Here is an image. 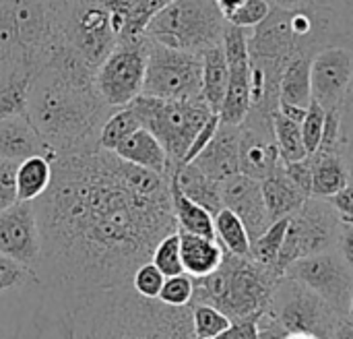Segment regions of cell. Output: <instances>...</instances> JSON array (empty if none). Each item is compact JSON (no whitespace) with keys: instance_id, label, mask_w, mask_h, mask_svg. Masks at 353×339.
Segmentation results:
<instances>
[{"instance_id":"obj_18","label":"cell","mask_w":353,"mask_h":339,"mask_svg":"<svg viewBox=\"0 0 353 339\" xmlns=\"http://www.w3.org/2000/svg\"><path fill=\"white\" fill-rule=\"evenodd\" d=\"M248 54L250 58H271L288 64L298 54L312 56L292 27V8L273 6L269 17L248 29Z\"/></svg>"},{"instance_id":"obj_44","label":"cell","mask_w":353,"mask_h":339,"mask_svg":"<svg viewBox=\"0 0 353 339\" xmlns=\"http://www.w3.org/2000/svg\"><path fill=\"white\" fill-rule=\"evenodd\" d=\"M108 14H110V25L118 41L128 39L130 35V25H132V12H134V0H103Z\"/></svg>"},{"instance_id":"obj_11","label":"cell","mask_w":353,"mask_h":339,"mask_svg":"<svg viewBox=\"0 0 353 339\" xmlns=\"http://www.w3.org/2000/svg\"><path fill=\"white\" fill-rule=\"evenodd\" d=\"M203 58L149 39L143 95L161 99L203 97Z\"/></svg>"},{"instance_id":"obj_32","label":"cell","mask_w":353,"mask_h":339,"mask_svg":"<svg viewBox=\"0 0 353 339\" xmlns=\"http://www.w3.org/2000/svg\"><path fill=\"white\" fill-rule=\"evenodd\" d=\"M213 220H215V238L223 246V251L236 257H250L252 240L242 220L228 207H223Z\"/></svg>"},{"instance_id":"obj_33","label":"cell","mask_w":353,"mask_h":339,"mask_svg":"<svg viewBox=\"0 0 353 339\" xmlns=\"http://www.w3.org/2000/svg\"><path fill=\"white\" fill-rule=\"evenodd\" d=\"M141 128V120L137 118L134 110L130 106L116 108L103 122L99 137H97V147L105 151H114L126 137H130L134 130Z\"/></svg>"},{"instance_id":"obj_30","label":"cell","mask_w":353,"mask_h":339,"mask_svg":"<svg viewBox=\"0 0 353 339\" xmlns=\"http://www.w3.org/2000/svg\"><path fill=\"white\" fill-rule=\"evenodd\" d=\"M310 64H312V56L308 54H298L288 62L279 83V104H294L302 108L310 106L312 101Z\"/></svg>"},{"instance_id":"obj_52","label":"cell","mask_w":353,"mask_h":339,"mask_svg":"<svg viewBox=\"0 0 353 339\" xmlns=\"http://www.w3.org/2000/svg\"><path fill=\"white\" fill-rule=\"evenodd\" d=\"M217 339H256V319L232 321L230 329H225Z\"/></svg>"},{"instance_id":"obj_34","label":"cell","mask_w":353,"mask_h":339,"mask_svg":"<svg viewBox=\"0 0 353 339\" xmlns=\"http://www.w3.org/2000/svg\"><path fill=\"white\" fill-rule=\"evenodd\" d=\"M273 133H275V143L281 162H298L308 155L302 139V124L288 118L279 110L273 116Z\"/></svg>"},{"instance_id":"obj_60","label":"cell","mask_w":353,"mask_h":339,"mask_svg":"<svg viewBox=\"0 0 353 339\" xmlns=\"http://www.w3.org/2000/svg\"><path fill=\"white\" fill-rule=\"evenodd\" d=\"M68 2H85V0H68Z\"/></svg>"},{"instance_id":"obj_55","label":"cell","mask_w":353,"mask_h":339,"mask_svg":"<svg viewBox=\"0 0 353 339\" xmlns=\"http://www.w3.org/2000/svg\"><path fill=\"white\" fill-rule=\"evenodd\" d=\"M281 114H285L288 118H292V120H296V122H300L302 124V120L306 118V112H308V108H302V106H294V104H279V108H277Z\"/></svg>"},{"instance_id":"obj_17","label":"cell","mask_w":353,"mask_h":339,"mask_svg":"<svg viewBox=\"0 0 353 339\" xmlns=\"http://www.w3.org/2000/svg\"><path fill=\"white\" fill-rule=\"evenodd\" d=\"M0 253L33 271L37 269L41 234L33 201H17L0 211Z\"/></svg>"},{"instance_id":"obj_40","label":"cell","mask_w":353,"mask_h":339,"mask_svg":"<svg viewBox=\"0 0 353 339\" xmlns=\"http://www.w3.org/2000/svg\"><path fill=\"white\" fill-rule=\"evenodd\" d=\"M192 292H194L192 278L188 273H180V275L165 278L157 298L168 307H188L192 302Z\"/></svg>"},{"instance_id":"obj_19","label":"cell","mask_w":353,"mask_h":339,"mask_svg":"<svg viewBox=\"0 0 353 339\" xmlns=\"http://www.w3.org/2000/svg\"><path fill=\"white\" fill-rule=\"evenodd\" d=\"M221 199L223 207H228L242 220L250 240H256L273 224L267 213L261 182L250 176L236 174L221 182Z\"/></svg>"},{"instance_id":"obj_10","label":"cell","mask_w":353,"mask_h":339,"mask_svg":"<svg viewBox=\"0 0 353 339\" xmlns=\"http://www.w3.org/2000/svg\"><path fill=\"white\" fill-rule=\"evenodd\" d=\"M339 232L341 217L335 207L327 199L308 197L304 205L290 215L288 232L277 259V273L283 275L285 269L298 259L337 249Z\"/></svg>"},{"instance_id":"obj_12","label":"cell","mask_w":353,"mask_h":339,"mask_svg":"<svg viewBox=\"0 0 353 339\" xmlns=\"http://www.w3.org/2000/svg\"><path fill=\"white\" fill-rule=\"evenodd\" d=\"M149 37L118 41L95 70V91L110 108H124L143 93Z\"/></svg>"},{"instance_id":"obj_14","label":"cell","mask_w":353,"mask_h":339,"mask_svg":"<svg viewBox=\"0 0 353 339\" xmlns=\"http://www.w3.org/2000/svg\"><path fill=\"white\" fill-rule=\"evenodd\" d=\"M66 37L70 46L85 58V62L97 70L99 64L110 56V52L118 43L110 25L105 2L103 0L70 2Z\"/></svg>"},{"instance_id":"obj_2","label":"cell","mask_w":353,"mask_h":339,"mask_svg":"<svg viewBox=\"0 0 353 339\" xmlns=\"http://www.w3.org/2000/svg\"><path fill=\"white\" fill-rule=\"evenodd\" d=\"M68 0H0V118L25 114L33 81L66 41Z\"/></svg>"},{"instance_id":"obj_38","label":"cell","mask_w":353,"mask_h":339,"mask_svg":"<svg viewBox=\"0 0 353 339\" xmlns=\"http://www.w3.org/2000/svg\"><path fill=\"white\" fill-rule=\"evenodd\" d=\"M151 263L165 278L184 273L182 253H180V232H172L157 242V246L153 249V255H151Z\"/></svg>"},{"instance_id":"obj_1","label":"cell","mask_w":353,"mask_h":339,"mask_svg":"<svg viewBox=\"0 0 353 339\" xmlns=\"http://www.w3.org/2000/svg\"><path fill=\"white\" fill-rule=\"evenodd\" d=\"M33 201L39 284L70 313L95 292L130 286L161 238L178 232L170 188L145 195L124 180V159L99 147L60 155Z\"/></svg>"},{"instance_id":"obj_36","label":"cell","mask_w":353,"mask_h":339,"mask_svg":"<svg viewBox=\"0 0 353 339\" xmlns=\"http://www.w3.org/2000/svg\"><path fill=\"white\" fill-rule=\"evenodd\" d=\"M327 6L331 17L333 46H343L353 52V0H312Z\"/></svg>"},{"instance_id":"obj_46","label":"cell","mask_w":353,"mask_h":339,"mask_svg":"<svg viewBox=\"0 0 353 339\" xmlns=\"http://www.w3.org/2000/svg\"><path fill=\"white\" fill-rule=\"evenodd\" d=\"M341 151L347 162L353 182V81L350 93L341 106Z\"/></svg>"},{"instance_id":"obj_8","label":"cell","mask_w":353,"mask_h":339,"mask_svg":"<svg viewBox=\"0 0 353 339\" xmlns=\"http://www.w3.org/2000/svg\"><path fill=\"white\" fill-rule=\"evenodd\" d=\"M0 339H70L68 311L41 284L0 292Z\"/></svg>"},{"instance_id":"obj_24","label":"cell","mask_w":353,"mask_h":339,"mask_svg":"<svg viewBox=\"0 0 353 339\" xmlns=\"http://www.w3.org/2000/svg\"><path fill=\"white\" fill-rule=\"evenodd\" d=\"M114 153L124 162L137 164V166L153 170L157 174H163V176L172 174V166H170V159H168L163 145L155 139L153 133H149L143 126L139 130H134L130 137H126L114 149Z\"/></svg>"},{"instance_id":"obj_16","label":"cell","mask_w":353,"mask_h":339,"mask_svg":"<svg viewBox=\"0 0 353 339\" xmlns=\"http://www.w3.org/2000/svg\"><path fill=\"white\" fill-rule=\"evenodd\" d=\"M353 81V52L343 46H327L312 56V99L327 112L341 110Z\"/></svg>"},{"instance_id":"obj_35","label":"cell","mask_w":353,"mask_h":339,"mask_svg":"<svg viewBox=\"0 0 353 339\" xmlns=\"http://www.w3.org/2000/svg\"><path fill=\"white\" fill-rule=\"evenodd\" d=\"M288 224H290V217L277 220L256 240H252L250 257L256 263H261L265 267H273L277 271V259H279V251H281V244H283V238L288 232Z\"/></svg>"},{"instance_id":"obj_20","label":"cell","mask_w":353,"mask_h":339,"mask_svg":"<svg viewBox=\"0 0 353 339\" xmlns=\"http://www.w3.org/2000/svg\"><path fill=\"white\" fill-rule=\"evenodd\" d=\"M190 164L217 182L240 174V124L221 122L209 145Z\"/></svg>"},{"instance_id":"obj_29","label":"cell","mask_w":353,"mask_h":339,"mask_svg":"<svg viewBox=\"0 0 353 339\" xmlns=\"http://www.w3.org/2000/svg\"><path fill=\"white\" fill-rule=\"evenodd\" d=\"M170 199H172V209H174V217L178 224V232H188V234H199V236H207V238H215V220L213 215L201 207L199 203L190 201L180 186L176 184V180L170 176Z\"/></svg>"},{"instance_id":"obj_58","label":"cell","mask_w":353,"mask_h":339,"mask_svg":"<svg viewBox=\"0 0 353 339\" xmlns=\"http://www.w3.org/2000/svg\"><path fill=\"white\" fill-rule=\"evenodd\" d=\"M285 339H319V338H312V336H304V333H292V336H288Z\"/></svg>"},{"instance_id":"obj_41","label":"cell","mask_w":353,"mask_h":339,"mask_svg":"<svg viewBox=\"0 0 353 339\" xmlns=\"http://www.w3.org/2000/svg\"><path fill=\"white\" fill-rule=\"evenodd\" d=\"M325 118H327V110L319 104V101H310L306 118L302 120V139H304V147L306 153L312 155L323 139V128H325Z\"/></svg>"},{"instance_id":"obj_4","label":"cell","mask_w":353,"mask_h":339,"mask_svg":"<svg viewBox=\"0 0 353 339\" xmlns=\"http://www.w3.org/2000/svg\"><path fill=\"white\" fill-rule=\"evenodd\" d=\"M110 108L95 87H81L39 72L27 97V118L60 157L97 147Z\"/></svg>"},{"instance_id":"obj_9","label":"cell","mask_w":353,"mask_h":339,"mask_svg":"<svg viewBox=\"0 0 353 339\" xmlns=\"http://www.w3.org/2000/svg\"><path fill=\"white\" fill-rule=\"evenodd\" d=\"M267 313L290 336L304 333L319 339L329 338L343 317L316 292L290 275L277 280Z\"/></svg>"},{"instance_id":"obj_22","label":"cell","mask_w":353,"mask_h":339,"mask_svg":"<svg viewBox=\"0 0 353 339\" xmlns=\"http://www.w3.org/2000/svg\"><path fill=\"white\" fill-rule=\"evenodd\" d=\"M281 162L275 133L250 124H240V174L265 180Z\"/></svg>"},{"instance_id":"obj_53","label":"cell","mask_w":353,"mask_h":339,"mask_svg":"<svg viewBox=\"0 0 353 339\" xmlns=\"http://www.w3.org/2000/svg\"><path fill=\"white\" fill-rule=\"evenodd\" d=\"M337 251L343 257V261L350 265L353 271V222H343L341 220V232H339V242Z\"/></svg>"},{"instance_id":"obj_25","label":"cell","mask_w":353,"mask_h":339,"mask_svg":"<svg viewBox=\"0 0 353 339\" xmlns=\"http://www.w3.org/2000/svg\"><path fill=\"white\" fill-rule=\"evenodd\" d=\"M180 191L201 207H205L213 217L223 209V199H221V182L209 178L205 172H201L194 164H182L176 166L170 174Z\"/></svg>"},{"instance_id":"obj_59","label":"cell","mask_w":353,"mask_h":339,"mask_svg":"<svg viewBox=\"0 0 353 339\" xmlns=\"http://www.w3.org/2000/svg\"><path fill=\"white\" fill-rule=\"evenodd\" d=\"M347 315L353 317V296H352V302H350V311H347Z\"/></svg>"},{"instance_id":"obj_31","label":"cell","mask_w":353,"mask_h":339,"mask_svg":"<svg viewBox=\"0 0 353 339\" xmlns=\"http://www.w3.org/2000/svg\"><path fill=\"white\" fill-rule=\"evenodd\" d=\"M54 162H50L43 155H33L27 157L23 162H19L17 166V197L19 201H35L39 199L50 182H52V168Z\"/></svg>"},{"instance_id":"obj_13","label":"cell","mask_w":353,"mask_h":339,"mask_svg":"<svg viewBox=\"0 0 353 339\" xmlns=\"http://www.w3.org/2000/svg\"><path fill=\"white\" fill-rule=\"evenodd\" d=\"M283 275L302 282L327 300L339 315H347L353 296V271L337 249L298 259L285 269Z\"/></svg>"},{"instance_id":"obj_15","label":"cell","mask_w":353,"mask_h":339,"mask_svg":"<svg viewBox=\"0 0 353 339\" xmlns=\"http://www.w3.org/2000/svg\"><path fill=\"white\" fill-rule=\"evenodd\" d=\"M223 52L228 58L230 81L228 93L219 110V118L225 124H242L250 108V54H248V29L228 23L223 33Z\"/></svg>"},{"instance_id":"obj_26","label":"cell","mask_w":353,"mask_h":339,"mask_svg":"<svg viewBox=\"0 0 353 339\" xmlns=\"http://www.w3.org/2000/svg\"><path fill=\"white\" fill-rule=\"evenodd\" d=\"M310 157H312L310 197L329 199L352 182V174L341 151H314Z\"/></svg>"},{"instance_id":"obj_45","label":"cell","mask_w":353,"mask_h":339,"mask_svg":"<svg viewBox=\"0 0 353 339\" xmlns=\"http://www.w3.org/2000/svg\"><path fill=\"white\" fill-rule=\"evenodd\" d=\"M174 0H134V12H132V25H130V35L128 39L134 37H143L145 29L149 25V21L168 4H172ZM124 41V39H122Z\"/></svg>"},{"instance_id":"obj_42","label":"cell","mask_w":353,"mask_h":339,"mask_svg":"<svg viewBox=\"0 0 353 339\" xmlns=\"http://www.w3.org/2000/svg\"><path fill=\"white\" fill-rule=\"evenodd\" d=\"M271 10H273V4L269 0H244L228 17V23L242 27V29H254L256 25H261L269 17Z\"/></svg>"},{"instance_id":"obj_57","label":"cell","mask_w":353,"mask_h":339,"mask_svg":"<svg viewBox=\"0 0 353 339\" xmlns=\"http://www.w3.org/2000/svg\"><path fill=\"white\" fill-rule=\"evenodd\" d=\"M269 2L281 8H302V6H308L312 0H269Z\"/></svg>"},{"instance_id":"obj_49","label":"cell","mask_w":353,"mask_h":339,"mask_svg":"<svg viewBox=\"0 0 353 339\" xmlns=\"http://www.w3.org/2000/svg\"><path fill=\"white\" fill-rule=\"evenodd\" d=\"M316 151H341V110L327 112L323 139Z\"/></svg>"},{"instance_id":"obj_56","label":"cell","mask_w":353,"mask_h":339,"mask_svg":"<svg viewBox=\"0 0 353 339\" xmlns=\"http://www.w3.org/2000/svg\"><path fill=\"white\" fill-rule=\"evenodd\" d=\"M215 4H217V8L221 10V14L225 17V21H228V17L244 2V0H213Z\"/></svg>"},{"instance_id":"obj_48","label":"cell","mask_w":353,"mask_h":339,"mask_svg":"<svg viewBox=\"0 0 353 339\" xmlns=\"http://www.w3.org/2000/svg\"><path fill=\"white\" fill-rule=\"evenodd\" d=\"M283 170L304 195L308 197L312 195V157L310 155L298 162H283Z\"/></svg>"},{"instance_id":"obj_51","label":"cell","mask_w":353,"mask_h":339,"mask_svg":"<svg viewBox=\"0 0 353 339\" xmlns=\"http://www.w3.org/2000/svg\"><path fill=\"white\" fill-rule=\"evenodd\" d=\"M327 201L335 207V211L339 213L343 222H353V182H350L345 188H341L337 195L329 197Z\"/></svg>"},{"instance_id":"obj_23","label":"cell","mask_w":353,"mask_h":339,"mask_svg":"<svg viewBox=\"0 0 353 339\" xmlns=\"http://www.w3.org/2000/svg\"><path fill=\"white\" fill-rule=\"evenodd\" d=\"M261 188H263V197H265V205H267V213L271 222L294 215L308 199V195H304L285 174L283 162H279L275 170L265 180H261Z\"/></svg>"},{"instance_id":"obj_39","label":"cell","mask_w":353,"mask_h":339,"mask_svg":"<svg viewBox=\"0 0 353 339\" xmlns=\"http://www.w3.org/2000/svg\"><path fill=\"white\" fill-rule=\"evenodd\" d=\"M39 284L37 273L0 253V292H12Z\"/></svg>"},{"instance_id":"obj_37","label":"cell","mask_w":353,"mask_h":339,"mask_svg":"<svg viewBox=\"0 0 353 339\" xmlns=\"http://www.w3.org/2000/svg\"><path fill=\"white\" fill-rule=\"evenodd\" d=\"M192 307V329L196 339L219 338L230 329L232 319L211 304H190Z\"/></svg>"},{"instance_id":"obj_47","label":"cell","mask_w":353,"mask_h":339,"mask_svg":"<svg viewBox=\"0 0 353 339\" xmlns=\"http://www.w3.org/2000/svg\"><path fill=\"white\" fill-rule=\"evenodd\" d=\"M17 166L19 162L0 159V211L12 207L17 197Z\"/></svg>"},{"instance_id":"obj_50","label":"cell","mask_w":353,"mask_h":339,"mask_svg":"<svg viewBox=\"0 0 353 339\" xmlns=\"http://www.w3.org/2000/svg\"><path fill=\"white\" fill-rule=\"evenodd\" d=\"M219 124H221V118H219V114H211L209 116V120L201 126V130L196 133V137H194V141H192V145L188 147V153H186V157H184V164H190L207 145H209V141L213 139V135L217 133V128H219Z\"/></svg>"},{"instance_id":"obj_28","label":"cell","mask_w":353,"mask_h":339,"mask_svg":"<svg viewBox=\"0 0 353 339\" xmlns=\"http://www.w3.org/2000/svg\"><path fill=\"white\" fill-rule=\"evenodd\" d=\"M203 58V99L209 104V108L219 114L221 104L228 93V81H230V68L228 58L223 52V46H213L201 54Z\"/></svg>"},{"instance_id":"obj_5","label":"cell","mask_w":353,"mask_h":339,"mask_svg":"<svg viewBox=\"0 0 353 339\" xmlns=\"http://www.w3.org/2000/svg\"><path fill=\"white\" fill-rule=\"evenodd\" d=\"M279 278L273 267H265L252 257L225 253L213 273L192 278L194 292L190 304H211L232 321L259 319L267 311Z\"/></svg>"},{"instance_id":"obj_27","label":"cell","mask_w":353,"mask_h":339,"mask_svg":"<svg viewBox=\"0 0 353 339\" xmlns=\"http://www.w3.org/2000/svg\"><path fill=\"white\" fill-rule=\"evenodd\" d=\"M180 253L184 273H188L190 278H205L213 273L221 265L225 255L217 238H207L188 232H180Z\"/></svg>"},{"instance_id":"obj_54","label":"cell","mask_w":353,"mask_h":339,"mask_svg":"<svg viewBox=\"0 0 353 339\" xmlns=\"http://www.w3.org/2000/svg\"><path fill=\"white\" fill-rule=\"evenodd\" d=\"M327 339H353V317L345 315L333 329V333Z\"/></svg>"},{"instance_id":"obj_7","label":"cell","mask_w":353,"mask_h":339,"mask_svg":"<svg viewBox=\"0 0 353 339\" xmlns=\"http://www.w3.org/2000/svg\"><path fill=\"white\" fill-rule=\"evenodd\" d=\"M225 27L213 0H174L149 21L145 35L168 48L203 54L223 41Z\"/></svg>"},{"instance_id":"obj_21","label":"cell","mask_w":353,"mask_h":339,"mask_svg":"<svg viewBox=\"0 0 353 339\" xmlns=\"http://www.w3.org/2000/svg\"><path fill=\"white\" fill-rule=\"evenodd\" d=\"M33 155H43L50 162L58 159L25 114L0 118V159L23 162Z\"/></svg>"},{"instance_id":"obj_43","label":"cell","mask_w":353,"mask_h":339,"mask_svg":"<svg viewBox=\"0 0 353 339\" xmlns=\"http://www.w3.org/2000/svg\"><path fill=\"white\" fill-rule=\"evenodd\" d=\"M163 282H165V275L149 261V263H143L134 271L130 286L137 294H141L145 298H157L163 288Z\"/></svg>"},{"instance_id":"obj_6","label":"cell","mask_w":353,"mask_h":339,"mask_svg":"<svg viewBox=\"0 0 353 339\" xmlns=\"http://www.w3.org/2000/svg\"><path fill=\"white\" fill-rule=\"evenodd\" d=\"M141 126L155 135L163 145L172 170L184 164L188 147L192 145L201 126L215 114L203 97L194 99H161L151 95H139L128 104Z\"/></svg>"},{"instance_id":"obj_3","label":"cell","mask_w":353,"mask_h":339,"mask_svg":"<svg viewBox=\"0 0 353 339\" xmlns=\"http://www.w3.org/2000/svg\"><path fill=\"white\" fill-rule=\"evenodd\" d=\"M70 339H196L192 307H168L132 286L95 292L68 313Z\"/></svg>"}]
</instances>
